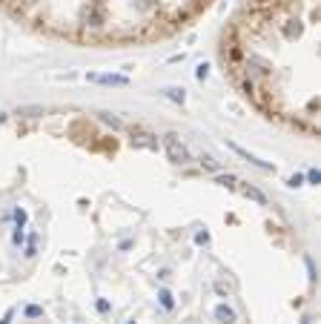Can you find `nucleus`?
Instances as JSON below:
<instances>
[{"mask_svg": "<svg viewBox=\"0 0 321 324\" xmlns=\"http://www.w3.org/2000/svg\"><path fill=\"white\" fill-rule=\"evenodd\" d=\"M318 0H250L221 43L224 72L270 118L301 126L290 52L315 40ZM304 129V126H301Z\"/></svg>", "mask_w": 321, "mask_h": 324, "instance_id": "f257e3e1", "label": "nucleus"}, {"mask_svg": "<svg viewBox=\"0 0 321 324\" xmlns=\"http://www.w3.org/2000/svg\"><path fill=\"white\" fill-rule=\"evenodd\" d=\"M0 3L12 15H18V18H32L35 9L40 6V0H0ZM132 3L138 9V18H141L143 29L155 32L161 26H178V23L189 20L209 0H132ZM78 37L80 40H106V23H103L100 0H86Z\"/></svg>", "mask_w": 321, "mask_h": 324, "instance_id": "f03ea898", "label": "nucleus"}, {"mask_svg": "<svg viewBox=\"0 0 321 324\" xmlns=\"http://www.w3.org/2000/svg\"><path fill=\"white\" fill-rule=\"evenodd\" d=\"M215 318H218L221 324H232V321H235V310H232V307H227V304L215 307Z\"/></svg>", "mask_w": 321, "mask_h": 324, "instance_id": "7ed1b4c3", "label": "nucleus"}, {"mask_svg": "<svg viewBox=\"0 0 321 324\" xmlns=\"http://www.w3.org/2000/svg\"><path fill=\"white\" fill-rule=\"evenodd\" d=\"M170 149H172V158H175V161H184V158H187L184 147H178V141L172 138V135H170Z\"/></svg>", "mask_w": 321, "mask_h": 324, "instance_id": "20e7f679", "label": "nucleus"}, {"mask_svg": "<svg viewBox=\"0 0 321 324\" xmlns=\"http://www.w3.org/2000/svg\"><path fill=\"white\" fill-rule=\"evenodd\" d=\"M161 304L167 307V310H172V296L170 293H161Z\"/></svg>", "mask_w": 321, "mask_h": 324, "instance_id": "39448f33", "label": "nucleus"}, {"mask_svg": "<svg viewBox=\"0 0 321 324\" xmlns=\"http://www.w3.org/2000/svg\"><path fill=\"white\" fill-rule=\"evenodd\" d=\"M26 315H32V318H35V315H40V307H29Z\"/></svg>", "mask_w": 321, "mask_h": 324, "instance_id": "423d86ee", "label": "nucleus"}]
</instances>
